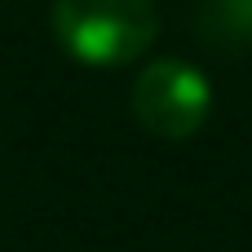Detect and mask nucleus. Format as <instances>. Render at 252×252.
Instances as JSON below:
<instances>
[{
	"instance_id": "3",
	"label": "nucleus",
	"mask_w": 252,
	"mask_h": 252,
	"mask_svg": "<svg viewBox=\"0 0 252 252\" xmlns=\"http://www.w3.org/2000/svg\"><path fill=\"white\" fill-rule=\"evenodd\" d=\"M199 35L213 49H248L252 44V0H204L199 9Z\"/></svg>"
},
{
	"instance_id": "2",
	"label": "nucleus",
	"mask_w": 252,
	"mask_h": 252,
	"mask_svg": "<svg viewBox=\"0 0 252 252\" xmlns=\"http://www.w3.org/2000/svg\"><path fill=\"white\" fill-rule=\"evenodd\" d=\"M128 106H133V120L151 137H159V142H186V137H195L208 124V115H213V89H208V80H204L199 66H190L182 58H159V62H151L133 80Z\"/></svg>"
},
{
	"instance_id": "1",
	"label": "nucleus",
	"mask_w": 252,
	"mask_h": 252,
	"mask_svg": "<svg viewBox=\"0 0 252 252\" xmlns=\"http://www.w3.org/2000/svg\"><path fill=\"white\" fill-rule=\"evenodd\" d=\"M159 35L155 0H53V40L89 66H124Z\"/></svg>"
}]
</instances>
